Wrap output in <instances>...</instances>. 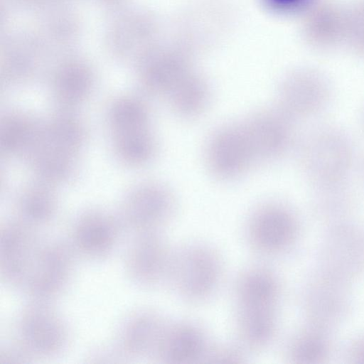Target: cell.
I'll return each instance as SVG.
<instances>
[{
    "label": "cell",
    "instance_id": "1",
    "mask_svg": "<svg viewBox=\"0 0 364 364\" xmlns=\"http://www.w3.org/2000/svg\"><path fill=\"white\" fill-rule=\"evenodd\" d=\"M279 285L272 273L257 268L243 274L237 291L238 324L250 346H266L274 336Z\"/></svg>",
    "mask_w": 364,
    "mask_h": 364
},
{
    "label": "cell",
    "instance_id": "2",
    "mask_svg": "<svg viewBox=\"0 0 364 364\" xmlns=\"http://www.w3.org/2000/svg\"><path fill=\"white\" fill-rule=\"evenodd\" d=\"M222 277L218 255L201 245H191L173 254L168 277L180 295L200 301L217 289Z\"/></svg>",
    "mask_w": 364,
    "mask_h": 364
},
{
    "label": "cell",
    "instance_id": "3",
    "mask_svg": "<svg viewBox=\"0 0 364 364\" xmlns=\"http://www.w3.org/2000/svg\"><path fill=\"white\" fill-rule=\"evenodd\" d=\"M313 134L303 145L302 165L312 181L331 185L340 180L349 167L350 145L344 135L333 129Z\"/></svg>",
    "mask_w": 364,
    "mask_h": 364
},
{
    "label": "cell",
    "instance_id": "4",
    "mask_svg": "<svg viewBox=\"0 0 364 364\" xmlns=\"http://www.w3.org/2000/svg\"><path fill=\"white\" fill-rule=\"evenodd\" d=\"M206 158L213 175L224 180L238 177L257 162L242 123L215 131L208 141Z\"/></svg>",
    "mask_w": 364,
    "mask_h": 364
},
{
    "label": "cell",
    "instance_id": "5",
    "mask_svg": "<svg viewBox=\"0 0 364 364\" xmlns=\"http://www.w3.org/2000/svg\"><path fill=\"white\" fill-rule=\"evenodd\" d=\"M18 335L24 349L39 355L59 353L65 346L68 331L61 318L43 304L27 308L18 321Z\"/></svg>",
    "mask_w": 364,
    "mask_h": 364
},
{
    "label": "cell",
    "instance_id": "6",
    "mask_svg": "<svg viewBox=\"0 0 364 364\" xmlns=\"http://www.w3.org/2000/svg\"><path fill=\"white\" fill-rule=\"evenodd\" d=\"M297 227L294 216L278 205H266L252 215L248 239L257 250L269 255L279 252L294 241Z\"/></svg>",
    "mask_w": 364,
    "mask_h": 364
},
{
    "label": "cell",
    "instance_id": "7",
    "mask_svg": "<svg viewBox=\"0 0 364 364\" xmlns=\"http://www.w3.org/2000/svg\"><path fill=\"white\" fill-rule=\"evenodd\" d=\"M137 233L127 256V272L138 284H154L168 277L173 254L159 231Z\"/></svg>",
    "mask_w": 364,
    "mask_h": 364
},
{
    "label": "cell",
    "instance_id": "8",
    "mask_svg": "<svg viewBox=\"0 0 364 364\" xmlns=\"http://www.w3.org/2000/svg\"><path fill=\"white\" fill-rule=\"evenodd\" d=\"M71 269L72 259L67 247L50 243L38 249L26 284L36 298L48 299L64 288Z\"/></svg>",
    "mask_w": 364,
    "mask_h": 364
},
{
    "label": "cell",
    "instance_id": "9",
    "mask_svg": "<svg viewBox=\"0 0 364 364\" xmlns=\"http://www.w3.org/2000/svg\"><path fill=\"white\" fill-rule=\"evenodd\" d=\"M290 119L277 108L259 111L242 122L257 161L272 160L286 149Z\"/></svg>",
    "mask_w": 364,
    "mask_h": 364
},
{
    "label": "cell",
    "instance_id": "10",
    "mask_svg": "<svg viewBox=\"0 0 364 364\" xmlns=\"http://www.w3.org/2000/svg\"><path fill=\"white\" fill-rule=\"evenodd\" d=\"M31 232L23 225H6L1 230V272L14 284L26 283L38 248Z\"/></svg>",
    "mask_w": 364,
    "mask_h": 364
},
{
    "label": "cell",
    "instance_id": "11",
    "mask_svg": "<svg viewBox=\"0 0 364 364\" xmlns=\"http://www.w3.org/2000/svg\"><path fill=\"white\" fill-rule=\"evenodd\" d=\"M174 200L171 193L160 186L143 189L128 206L127 217L137 232H158L173 215Z\"/></svg>",
    "mask_w": 364,
    "mask_h": 364
},
{
    "label": "cell",
    "instance_id": "12",
    "mask_svg": "<svg viewBox=\"0 0 364 364\" xmlns=\"http://www.w3.org/2000/svg\"><path fill=\"white\" fill-rule=\"evenodd\" d=\"M208 346L200 329L189 323L165 328L156 353L164 362L188 364L206 358Z\"/></svg>",
    "mask_w": 364,
    "mask_h": 364
},
{
    "label": "cell",
    "instance_id": "13",
    "mask_svg": "<svg viewBox=\"0 0 364 364\" xmlns=\"http://www.w3.org/2000/svg\"><path fill=\"white\" fill-rule=\"evenodd\" d=\"M277 94V108L291 119L318 110L325 104L328 91L321 85L293 79L284 82Z\"/></svg>",
    "mask_w": 364,
    "mask_h": 364
},
{
    "label": "cell",
    "instance_id": "14",
    "mask_svg": "<svg viewBox=\"0 0 364 364\" xmlns=\"http://www.w3.org/2000/svg\"><path fill=\"white\" fill-rule=\"evenodd\" d=\"M117 233V227L110 219L89 215L75 225L73 242L77 249L87 256H103L114 247Z\"/></svg>",
    "mask_w": 364,
    "mask_h": 364
},
{
    "label": "cell",
    "instance_id": "15",
    "mask_svg": "<svg viewBox=\"0 0 364 364\" xmlns=\"http://www.w3.org/2000/svg\"><path fill=\"white\" fill-rule=\"evenodd\" d=\"M161 320L152 314H139L126 323L121 336L124 350L133 355L156 352L165 330Z\"/></svg>",
    "mask_w": 364,
    "mask_h": 364
},
{
    "label": "cell",
    "instance_id": "16",
    "mask_svg": "<svg viewBox=\"0 0 364 364\" xmlns=\"http://www.w3.org/2000/svg\"><path fill=\"white\" fill-rule=\"evenodd\" d=\"M167 95L176 114L191 119L199 116L206 109L210 91L203 81L183 77Z\"/></svg>",
    "mask_w": 364,
    "mask_h": 364
},
{
    "label": "cell",
    "instance_id": "17",
    "mask_svg": "<svg viewBox=\"0 0 364 364\" xmlns=\"http://www.w3.org/2000/svg\"><path fill=\"white\" fill-rule=\"evenodd\" d=\"M324 352V346L319 339L307 336L300 338L294 343L291 357L296 363H310L322 358Z\"/></svg>",
    "mask_w": 364,
    "mask_h": 364
},
{
    "label": "cell",
    "instance_id": "18",
    "mask_svg": "<svg viewBox=\"0 0 364 364\" xmlns=\"http://www.w3.org/2000/svg\"><path fill=\"white\" fill-rule=\"evenodd\" d=\"M23 213L33 223H42L48 220L53 210L50 200L41 196L28 198L23 204Z\"/></svg>",
    "mask_w": 364,
    "mask_h": 364
},
{
    "label": "cell",
    "instance_id": "19",
    "mask_svg": "<svg viewBox=\"0 0 364 364\" xmlns=\"http://www.w3.org/2000/svg\"><path fill=\"white\" fill-rule=\"evenodd\" d=\"M283 1H294V0H283Z\"/></svg>",
    "mask_w": 364,
    "mask_h": 364
}]
</instances>
